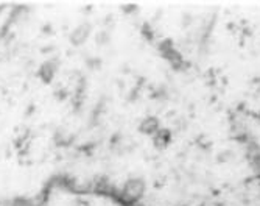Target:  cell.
Instances as JSON below:
<instances>
[{"label": "cell", "instance_id": "6da1fadb", "mask_svg": "<svg viewBox=\"0 0 260 206\" xmlns=\"http://www.w3.org/2000/svg\"><path fill=\"white\" fill-rule=\"evenodd\" d=\"M4 10H5V7H4V5H0V14H2V11H4Z\"/></svg>", "mask_w": 260, "mask_h": 206}]
</instances>
